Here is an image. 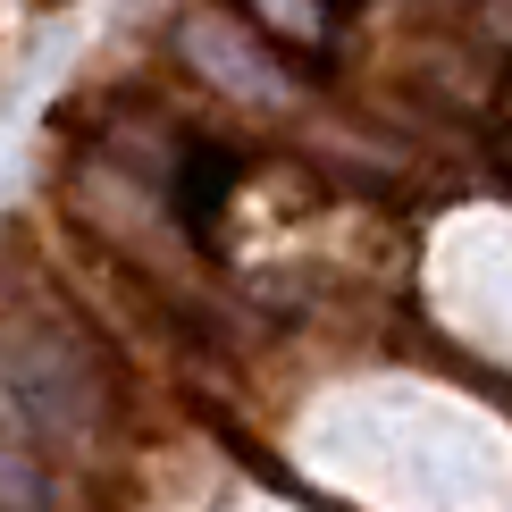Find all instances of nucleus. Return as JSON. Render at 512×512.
<instances>
[{
    "label": "nucleus",
    "instance_id": "2",
    "mask_svg": "<svg viewBox=\"0 0 512 512\" xmlns=\"http://www.w3.org/2000/svg\"><path fill=\"white\" fill-rule=\"evenodd\" d=\"M34 9H68V0H34Z\"/></svg>",
    "mask_w": 512,
    "mask_h": 512
},
{
    "label": "nucleus",
    "instance_id": "1",
    "mask_svg": "<svg viewBox=\"0 0 512 512\" xmlns=\"http://www.w3.org/2000/svg\"><path fill=\"white\" fill-rule=\"evenodd\" d=\"M227 185H236V160L210 152V143H194V152H185V168H177V210H185L194 227H210V210H219Z\"/></svg>",
    "mask_w": 512,
    "mask_h": 512
}]
</instances>
